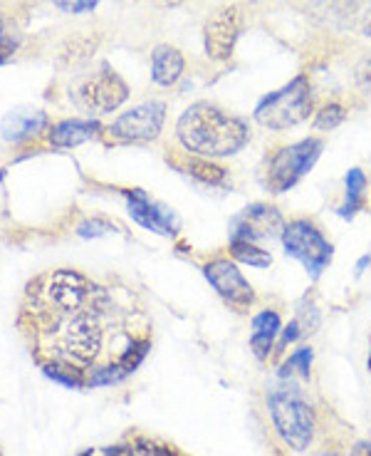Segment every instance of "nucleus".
<instances>
[{"label": "nucleus", "instance_id": "nucleus-29", "mask_svg": "<svg viewBox=\"0 0 371 456\" xmlns=\"http://www.w3.org/2000/svg\"><path fill=\"white\" fill-rule=\"evenodd\" d=\"M364 33L371 35V8H369V12H367V20H364Z\"/></svg>", "mask_w": 371, "mask_h": 456}, {"label": "nucleus", "instance_id": "nucleus-24", "mask_svg": "<svg viewBox=\"0 0 371 456\" xmlns=\"http://www.w3.org/2000/svg\"><path fill=\"white\" fill-rule=\"evenodd\" d=\"M112 228H114L112 224H109V221H104V218H92V221L79 224L77 233L79 236H85V239H90V236H104V233H109Z\"/></svg>", "mask_w": 371, "mask_h": 456}, {"label": "nucleus", "instance_id": "nucleus-6", "mask_svg": "<svg viewBox=\"0 0 371 456\" xmlns=\"http://www.w3.org/2000/svg\"><path fill=\"white\" fill-rule=\"evenodd\" d=\"M280 240L285 246V253L293 256L294 261L302 263L312 278H319L325 273V268L332 263V256H335V248L325 239V233L307 218H297V221L285 224Z\"/></svg>", "mask_w": 371, "mask_h": 456}, {"label": "nucleus", "instance_id": "nucleus-12", "mask_svg": "<svg viewBox=\"0 0 371 456\" xmlns=\"http://www.w3.org/2000/svg\"><path fill=\"white\" fill-rule=\"evenodd\" d=\"M126 206H129L132 218L147 231H154V233H161V236H173L179 231V221L173 216V211H169L166 206L157 204V201H151L147 191H141V189H129L126 191Z\"/></svg>", "mask_w": 371, "mask_h": 456}, {"label": "nucleus", "instance_id": "nucleus-21", "mask_svg": "<svg viewBox=\"0 0 371 456\" xmlns=\"http://www.w3.org/2000/svg\"><path fill=\"white\" fill-rule=\"evenodd\" d=\"M228 251L233 256V261L246 263V265H253V268H268L272 263V253L260 248L258 243H250V240H230Z\"/></svg>", "mask_w": 371, "mask_h": 456}, {"label": "nucleus", "instance_id": "nucleus-26", "mask_svg": "<svg viewBox=\"0 0 371 456\" xmlns=\"http://www.w3.org/2000/svg\"><path fill=\"white\" fill-rule=\"evenodd\" d=\"M100 0H55V5L65 12H87L97 8Z\"/></svg>", "mask_w": 371, "mask_h": 456}, {"label": "nucleus", "instance_id": "nucleus-15", "mask_svg": "<svg viewBox=\"0 0 371 456\" xmlns=\"http://www.w3.org/2000/svg\"><path fill=\"white\" fill-rule=\"evenodd\" d=\"M82 456H183L176 446L164 444L157 439H147V436H136L132 442H122V444L101 446V449H92Z\"/></svg>", "mask_w": 371, "mask_h": 456}, {"label": "nucleus", "instance_id": "nucleus-3", "mask_svg": "<svg viewBox=\"0 0 371 456\" xmlns=\"http://www.w3.org/2000/svg\"><path fill=\"white\" fill-rule=\"evenodd\" d=\"M312 110H315L312 85L307 75H297L293 82L260 100L255 107V122L270 132H285L310 119Z\"/></svg>", "mask_w": 371, "mask_h": 456}, {"label": "nucleus", "instance_id": "nucleus-13", "mask_svg": "<svg viewBox=\"0 0 371 456\" xmlns=\"http://www.w3.org/2000/svg\"><path fill=\"white\" fill-rule=\"evenodd\" d=\"M47 126V114L35 107H18L3 117L0 122V134L11 144H20L28 139L37 137Z\"/></svg>", "mask_w": 371, "mask_h": 456}, {"label": "nucleus", "instance_id": "nucleus-20", "mask_svg": "<svg viewBox=\"0 0 371 456\" xmlns=\"http://www.w3.org/2000/svg\"><path fill=\"white\" fill-rule=\"evenodd\" d=\"M344 186H347V191H344V204L339 208V216L351 221V218L359 214L361 206H364V194H367V176H364V171H349Z\"/></svg>", "mask_w": 371, "mask_h": 456}, {"label": "nucleus", "instance_id": "nucleus-28", "mask_svg": "<svg viewBox=\"0 0 371 456\" xmlns=\"http://www.w3.org/2000/svg\"><path fill=\"white\" fill-rule=\"evenodd\" d=\"M15 47H18V43H15L12 37L0 33V65H5V62L15 55Z\"/></svg>", "mask_w": 371, "mask_h": 456}, {"label": "nucleus", "instance_id": "nucleus-22", "mask_svg": "<svg viewBox=\"0 0 371 456\" xmlns=\"http://www.w3.org/2000/svg\"><path fill=\"white\" fill-rule=\"evenodd\" d=\"M344 119H347V110H344L342 104H325V107L317 110L315 114V129H319V132H332V129H337Z\"/></svg>", "mask_w": 371, "mask_h": 456}, {"label": "nucleus", "instance_id": "nucleus-17", "mask_svg": "<svg viewBox=\"0 0 371 456\" xmlns=\"http://www.w3.org/2000/svg\"><path fill=\"white\" fill-rule=\"evenodd\" d=\"M173 167H179V171L193 176L196 182L208 183V186H225L228 183V169L215 164L214 159H206L198 154H179L171 159Z\"/></svg>", "mask_w": 371, "mask_h": 456}, {"label": "nucleus", "instance_id": "nucleus-2", "mask_svg": "<svg viewBox=\"0 0 371 456\" xmlns=\"http://www.w3.org/2000/svg\"><path fill=\"white\" fill-rule=\"evenodd\" d=\"M176 137L189 154L206 159L233 157L250 142V129L243 119L223 112L211 102H196L179 117Z\"/></svg>", "mask_w": 371, "mask_h": 456}, {"label": "nucleus", "instance_id": "nucleus-23", "mask_svg": "<svg viewBox=\"0 0 371 456\" xmlns=\"http://www.w3.org/2000/svg\"><path fill=\"white\" fill-rule=\"evenodd\" d=\"M312 360H315V354H312V347H297L290 357H287V362L280 370V377H290L293 372H300L302 377L310 375V367H312Z\"/></svg>", "mask_w": 371, "mask_h": 456}, {"label": "nucleus", "instance_id": "nucleus-4", "mask_svg": "<svg viewBox=\"0 0 371 456\" xmlns=\"http://www.w3.org/2000/svg\"><path fill=\"white\" fill-rule=\"evenodd\" d=\"M268 410L275 432L293 452H304L312 446L319 424L315 407L302 395H297L294 389H275L268 397Z\"/></svg>", "mask_w": 371, "mask_h": 456}, {"label": "nucleus", "instance_id": "nucleus-30", "mask_svg": "<svg viewBox=\"0 0 371 456\" xmlns=\"http://www.w3.org/2000/svg\"><path fill=\"white\" fill-rule=\"evenodd\" d=\"M164 3H169V5H176V3H181V0H164Z\"/></svg>", "mask_w": 371, "mask_h": 456}, {"label": "nucleus", "instance_id": "nucleus-11", "mask_svg": "<svg viewBox=\"0 0 371 456\" xmlns=\"http://www.w3.org/2000/svg\"><path fill=\"white\" fill-rule=\"evenodd\" d=\"M285 231V218L270 204L246 206L230 224V240H250L258 243L265 239H280Z\"/></svg>", "mask_w": 371, "mask_h": 456}, {"label": "nucleus", "instance_id": "nucleus-1", "mask_svg": "<svg viewBox=\"0 0 371 456\" xmlns=\"http://www.w3.org/2000/svg\"><path fill=\"white\" fill-rule=\"evenodd\" d=\"M20 325L43 370L69 387L119 382L151 347L147 318L134 303L68 268L30 281Z\"/></svg>", "mask_w": 371, "mask_h": 456}, {"label": "nucleus", "instance_id": "nucleus-16", "mask_svg": "<svg viewBox=\"0 0 371 456\" xmlns=\"http://www.w3.org/2000/svg\"><path fill=\"white\" fill-rule=\"evenodd\" d=\"M186 60L173 45H158L151 53V80L161 87H171L181 80Z\"/></svg>", "mask_w": 371, "mask_h": 456}, {"label": "nucleus", "instance_id": "nucleus-8", "mask_svg": "<svg viewBox=\"0 0 371 456\" xmlns=\"http://www.w3.org/2000/svg\"><path fill=\"white\" fill-rule=\"evenodd\" d=\"M77 100L90 112L107 114L119 110L129 100V87L109 65H104L97 75H92L79 85Z\"/></svg>", "mask_w": 371, "mask_h": 456}, {"label": "nucleus", "instance_id": "nucleus-25", "mask_svg": "<svg viewBox=\"0 0 371 456\" xmlns=\"http://www.w3.org/2000/svg\"><path fill=\"white\" fill-rule=\"evenodd\" d=\"M354 82H357V87L361 92L371 94V55L364 57L359 65H357V69H354Z\"/></svg>", "mask_w": 371, "mask_h": 456}, {"label": "nucleus", "instance_id": "nucleus-9", "mask_svg": "<svg viewBox=\"0 0 371 456\" xmlns=\"http://www.w3.org/2000/svg\"><path fill=\"white\" fill-rule=\"evenodd\" d=\"M203 273L208 278V283L214 285L215 293L223 297L225 305L236 310V313H247L255 303V293L247 283L236 261L230 258H214L211 263L203 265Z\"/></svg>", "mask_w": 371, "mask_h": 456}, {"label": "nucleus", "instance_id": "nucleus-31", "mask_svg": "<svg viewBox=\"0 0 371 456\" xmlns=\"http://www.w3.org/2000/svg\"><path fill=\"white\" fill-rule=\"evenodd\" d=\"M369 370H371V353H369Z\"/></svg>", "mask_w": 371, "mask_h": 456}, {"label": "nucleus", "instance_id": "nucleus-18", "mask_svg": "<svg viewBox=\"0 0 371 456\" xmlns=\"http://www.w3.org/2000/svg\"><path fill=\"white\" fill-rule=\"evenodd\" d=\"M280 315L275 310H260L253 318V335H250V347L258 360H268L272 354V342L280 335Z\"/></svg>", "mask_w": 371, "mask_h": 456}, {"label": "nucleus", "instance_id": "nucleus-10", "mask_svg": "<svg viewBox=\"0 0 371 456\" xmlns=\"http://www.w3.org/2000/svg\"><path fill=\"white\" fill-rule=\"evenodd\" d=\"M243 30V15L236 5H223L206 20L203 28V45H206V55L211 60L223 62L233 55L238 37Z\"/></svg>", "mask_w": 371, "mask_h": 456}, {"label": "nucleus", "instance_id": "nucleus-27", "mask_svg": "<svg viewBox=\"0 0 371 456\" xmlns=\"http://www.w3.org/2000/svg\"><path fill=\"white\" fill-rule=\"evenodd\" d=\"M300 335H302V322H300V320H293V322H290V325H287V328H285V332H282L280 350H285V347H287V345H290V342L297 340V338H300Z\"/></svg>", "mask_w": 371, "mask_h": 456}, {"label": "nucleus", "instance_id": "nucleus-7", "mask_svg": "<svg viewBox=\"0 0 371 456\" xmlns=\"http://www.w3.org/2000/svg\"><path fill=\"white\" fill-rule=\"evenodd\" d=\"M164 119H166V107L161 102H144L124 112L122 117L114 119L109 126V134L114 142H126V144H144V142H154L164 129Z\"/></svg>", "mask_w": 371, "mask_h": 456}, {"label": "nucleus", "instance_id": "nucleus-14", "mask_svg": "<svg viewBox=\"0 0 371 456\" xmlns=\"http://www.w3.org/2000/svg\"><path fill=\"white\" fill-rule=\"evenodd\" d=\"M97 134H100V125L94 119H62V122L50 126L47 139H50L52 147L72 149L90 142Z\"/></svg>", "mask_w": 371, "mask_h": 456}, {"label": "nucleus", "instance_id": "nucleus-19", "mask_svg": "<svg viewBox=\"0 0 371 456\" xmlns=\"http://www.w3.org/2000/svg\"><path fill=\"white\" fill-rule=\"evenodd\" d=\"M97 47H100V37L97 35H75V37H69L68 43H62V47H60L57 65L65 69L79 68V65H85L87 60L94 57Z\"/></svg>", "mask_w": 371, "mask_h": 456}, {"label": "nucleus", "instance_id": "nucleus-5", "mask_svg": "<svg viewBox=\"0 0 371 456\" xmlns=\"http://www.w3.org/2000/svg\"><path fill=\"white\" fill-rule=\"evenodd\" d=\"M322 139L310 137L297 142V144H287L280 147L265 164V174L262 182L272 194H282L287 189H293L294 183L302 179L307 171L312 169L322 154Z\"/></svg>", "mask_w": 371, "mask_h": 456}]
</instances>
